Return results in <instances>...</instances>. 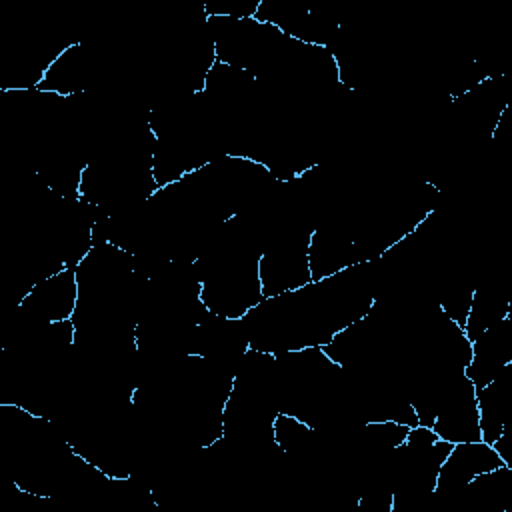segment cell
Returning a JSON list of instances; mask_svg holds the SVG:
<instances>
[{
  "mask_svg": "<svg viewBox=\"0 0 512 512\" xmlns=\"http://www.w3.org/2000/svg\"><path fill=\"white\" fill-rule=\"evenodd\" d=\"M78 304L76 266L62 268L36 280L20 298L18 308L30 324H50L70 320Z\"/></svg>",
  "mask_w": 512,
  "mask_h": 512,
  "instance_id": "cell-1",
  "label": "cell"
},
{
  "mask_svg": "<svg viewBox=\"0 0 512 512\" xmlns=\"http://www.w3.org/2000/svg\"><path fill=\"white\" fill-rule=\"evenodd\" d=\"M430 430L450 444L482 440L476 386L462 374L442 396Z\"/></svg>",
  "mask_w": 512,
  "mask_h": 512,
  "instance_id": "cell-2",
  "label": "cell"
},
{
  "mask_svg": "<svg viewBox=\"0 0 512 512\" xmlns=\"http://www.w3.org/2000/svg\"><path fill=\"white\" fill-rule=\"evenodd\" d=\"M504 466L492 444L482 440L452 444L450 452L440 464L432 496H456L478 474Z\"/></svg>",
  "mask_w": 512,
  "mask_h": 512,
  "instance_id": "cell-3",
  "label": "cell"
},
{
  "mask_svg": "<svg viewBox=\"0 0 512 512\" xmlns=\"http://www.w3.org/2000/svg\"><path fill=\"white\" fill-rule=\"evenodd\" d=\"M512 362V310L494 326L472 340V356L464 376L476 386L488 384L506 364Z\"/></svg>",
  "mask_w": 512,
  "mask_h": 512,
  "instance_id": "cell-4",
  "label": "cell"
},
{
  "mask_svg": "<svg viewBox=\"0 0 512 512\" xmlns=\"http://www.w3.org/2000/svg\"><path fill=\"white\" fill-rule=\"evenodd\" d=\"M512 310V298L508 296L506 288L498 284L476 286L470 302V310L464 322V334L472 342L484 330L494 326L498 320L508 316Z\"/></svg>",
  "mask_w": 512,
  "mask_h": 512,
  "instance_id": "cell-5",
  "label": "cell"
}]
</instances>
